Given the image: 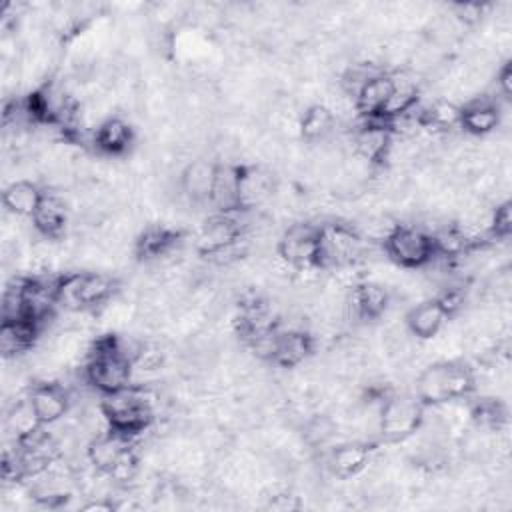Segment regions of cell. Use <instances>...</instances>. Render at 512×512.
<instances>
[{
    "mask_svg": "<svg viewBox=\"0 0 512 512\" xmlns=\"http://www.w3.org/2000/svg\"><path fill=\"white\" fill-rule=\"evenodd\" d=\"M402 322L418 342H430L446 328L450 314L438 296H428L412 304L402 314Z\"/></svg>",
    "mask_w": 512,
    "mask_h": 512,
    "instance_id": "2e32d148",
    "label": "cell"
},
{
    "mask_svg": "<svg viewBox=\"0 0 512 512\" xmlns=\"http://www.w3.org/2000/svg\"><path fill=\"white\" fill-rule=\"evenodd\" d=\"M246 210L220 214L212 212L198 228L194 236V252L206 260L222 254L224 250L236 246L244 238Z\"/></svg>",
    "mask_w": 512,
    "mask_h": 512,
    "instance_id": "ba28073f",
    "label": "cell"
},
{
    "mask_svg": "<svg viewBox=\"0 0 512 512\" xmlns=\"http://www.w3.org/2000/svg\"><path fill=\"white\" fill-rule=\"evenodd\" d=\"M502 126V106L496 96L478 94L460 104L458 128L470 138H486Z\"/></svg>",
    "mask_w": 512,
    "mask_h": 512,
    "instance_id": "9a60e30c",
    "label": "cell"
},
{
    "mask_svg": "<svg viewBox=\"0 0 512 512\" xmlns=\"http://www.w3.org/2000/svg\"><path fill=\"white\" fill-rule=\"evenodd\" d=\"M372 244L362 238L354 224L344 220L320 222V240H318V268L324 272L340 270L348 266H358L368 262V250Z\"/></svg>",
    "mask_w": 512,
    "mask_h": 512,
    "instance_id": "5b68a950",
    "label": "cell"
},
{
    "mask_svg": "<svg viewBox=\"0 0 512 512\" xmlns=\"http://www.w3.org/2000/svg\"><path fill=\"white\" fill-rule=\"evenodd\" d=\"M394 294L378 280H360L354 284L346 296V318L358 324H370L382 320L390 306Z\"/></svg>",
    "mask_w": 512,
    "mask_h": 512,
    "instance_id": "30bf717a",
    "label": "cell"
},
{
    "mask_svg": "<svg viewBox=\"0 0 512 512\" xmlns=\"http://www.w3.org/2000/svg\"><path fill=\"white\" fill-rule=\"evenodd\" d=\"M120 282L104 270H64L58 274L56 302L66 312L96 314L114 296Z\"/></svg>",
    "mask_w": 512,
    "mask_h": 512,
    "instance_id": "3957f363",
    "label": "cell"
},
{
    "mask_svg": "<svg viewBox=\"0 0 512 512\" xmlns=\"http://www.w3.org/2000/svg\"><path fill=\"white\" fill-rule=\"evenodd\" d=\"M374 452L376 442L348 438L344 442L330 446L326 454V468L338 480H354L368 470V466L374 460Z\"/></svg>",
    "mask_w": 512,
    "mask_h": 512,
    "instance_id": "7c38bea8",
    "label": "cell"
},
{
    "mask_svg": "<svg viewBox=\"0 0 512 512\" xmlns=\"http://www.w3.org/2000/svg\"><path fill=\"white\" fill-rule=\"evenodd\" d=\"M382 252L400 270L418 272L436 260L432 234L414 222H396L382 242Z\"/></svg>",
    "mask_w": 512,
    "mask_h": 512,
    "instance_id": "8992f818",
    "label": "cell"
},
{
    "mask_svg": "<svg viewBox=\"0 0 512 512\" xmlns=\"http://www.w3.org/2000/svg\"><path fill=\"white\" fill-rule=\"evenodd\" d=\"M70 214L72 206L64 200V196L56 190H46L44 200L30 218L32 232L44 240H64L70 224Z\"/></svg>",
    "mask_w": 512,
    "mask_h": 512,
    "instance_id": "e0dca14e",
    "label": "cell"
},
{
    "mask_svg": "<svg viewBox=\"0 0 512 512\" xmlns=\"http://www.w3.org/2000/svg\"><path fill=\"white\" fill-rule=\"evenodd\" d=\"M426 406L412 392L392 390L380 404L378 438L386 444H404L426 424Z\"/></svg>",
    "mask_w": 512,
    "mask_h": 512,
    "instance_id": "52a82bcc",
    "label": "cell"
},
{
    "mask_svg": "<svg viewBox=\"0 0 512 512\" xmlns=\"http://www.w3.org/2000/svg\"><path fill=\"white\" fill-rule=\"evenodd\" d=\"M46 196V188L38 180L18 178L4 186L2 190V206L6 214L30 220L38 210L40 202Z\"/></svg>",
    "mask_w": 512,
    "mask_h": 512,
    "instance_id": "cb8c5ba5",
    "label": "cell"
},
{
    "mask_svg": "<svg viewBox=\"0 0 512 512\" xmlns=\"http://www.w3.org/2000/svg\"><path fill=\"white\" fill-rule=\"evenodd\" d=\"M478 390L476 368L462 358L432 360L414 376L412 394L426 406L468 400Z\"/></svg>",
    "mask_w": 512,
    "mask_h": 512,
    "instance_id": "7a4b0ae2",
    "label": "cell"
},
{
    "mask_svg": "<svg viewBox=\"0 0 512 512\" xmlns=\"http://www.w3.org/2000/svg\"><path fill=\"white\" fill-rule=\"evenodd\" d=\"M218 170V160L208 156H194L186 160L178 174V194L188 206H210L212 186Z\"/></svg>",
    "mask_w": 512,
    "mask_h": 512,
    "instance_id": "8fae6325",
    "label": "cell"
},
{
    "mask_svg": "<svg viewBox=\"0 0 512 512\" xmlns=\"http://www.w3.org/2000/svg\"><path fill=\"white\" fill-rule=\"evenodd\" d=\"M28 398L44 426H54L58 424L72 406V396L68 388L60 382L52 380H42L30 386Z\"/></svg>",
    "mask_w": 512,
    "mask_h": 512,
    "instance_id": "ffe728a7",
    "label": "cell"
},
{
    "mask_svg": "<svg viewBox=\"0 0 512 512\" xmlns=\"http://www.w3.org/2000/svg\"><path fill=\"white\" fill-rule=\"evenodd\" d=\"M94 152L102 158L128 156L136 144V128L122 114H108L94 126L90 136Z\"/></svg>",
    "mask_w": 512,
    "mask_h": 512,
    "instance_id": "4fadbf2b",
    "label": "cell"
},
{
    "mask_svg": "<svg viewBox=\"0 0 512 512\" xmlns=\"http://www.w3.org/2000/svg\"><path fill=\"white\" fill-rule=\"evenodd\" d=\"M134 448V440L126 438L122 434H116L112 430H106L94 438H90L84 446V458L86 464L102 474H110L118 460Z\"/></svg>",
    "mask_w": 512,
    "mask_h": 512,
    "instance_id": "7402d4cb",
    "label": "cell"
},
{
    "mask_svg": "<svg viewBox=\"0 0 512 512\" xmlns=\"http://www.w3.org/2000/svg\"><path fill=\"white\" fill-rule=\"evenodd\" d=\"M124 336L116 332L100 334L92 340L90 352L82 364V382L100 396L114 394L134 382V356Z\"/></svg>",
    "mask_w": 512,
    "mask_h": 512,
    "instance_id": "6da1fadb",
    "label": "cell"
},
{
    "mask_svg": "<svg viewBox=\"0 0 512 512\" xmlns=\"http://www.w3.org/2000/svg\"><path fill=\"white\" fill-rule=\"evenodd\" d=\"M318 240L320 224L310 220L292 222L278 234L276 254L292 266L294 272L318 268Z\"/></svg>",
    "mask_w": 512,
    "mask_h": 512,
    "instance_id": "9c48e42d",
    "label": "cell"
},
{
    "mask_svg": "<svg viewBox=\"0 0 512 512\" xmlns=\"http://www.w3.org/2000/svg\"><path fill=\"white\" fill-rule=\"evenodd\" d=\"M488 234L492 242H506L512 234V208L510 200L496 202L490 208V222H488Z\"/></svg>",
    "mask_w": 512,
    "mask_h": 512,
    "instance_id": "4316f807",
    "label": "cell"
},
{
    "mask_svg": "<svg viewBox=\"0 0 512 512\" xmlns=\"http://www.w3.org/2000/svg\"><path fill=\"white\" fill-rule=\"evenodd\" d=\"M338 120L332 114V110L318 102H308L298 116V138L304 144L320 146L326 144L336 134Z\"/></svg>",
    "mask_w": 512,
    "mask_h": 512,
    "instance_id": "603a6c76",
    "label": "cell"
},
{
    "mask_svg": "<svg viewBox=\"0 0 512 512\" xmlns=\"http://www.w3.org/2000/svg\"><path fill=\"white\" fill-rule=\"evenodd\" d=\"M316 350H318V342L308 328L278 326L270 364L284 370H296L304 366L316 354Z\"/></svg>",
    "mask_w": 512,
    "mask_h": 512,
    "instance_id": "5bb4252c",
    "label": "cell"
},
{
    "mask_svg": "<svg viewBox=\"0 0 512 512\" xmlns=\"http://www.w3.org/2000/svg\"><path fill=\"white\" fill-rule=\"evenodd\" d=\"M44 424L40 422L28 394L14 400L8 410H6V416H4V428L6 432H10L12 436V442H18L30 434H34L36 430H40Z\"/></svg>",
    "mask_w": 512,
    "mask_h": 512,
    "instance_id": "484cf974",
    "label": "cell"
},
{
    "mask_svg": "<svg viewBox=\"0 0 512 512\" xmlns=\"http://www.w3.org/2000/svg\"><path fill=\"white\" fill-rule=\"evenodd\" d=\"M278 192L270 166L240 162V210H258Z\"/></svg>",
    "mask_w": 512,
    "mask_h": 512,
    "instance_id": "ac0fdd59",
    "label": "cell"
},
{
    "mask_svg": "<svg viewBox=\"0 0 512 512\" xmlns=\"http://www.w3.org/2000/svg\"><path fill=\"white\" fill-rule=\"evenodd\" d=\"M44 326L28 320H2L0 324V352L4 360H18L32 352L42 336Z\"/></svg>",
    "mask_w": 512,
    "mask_h": 512,
    "instance_id": "44dd1931",
    "label": "cell"
},
{
    "mask_svg": "<svg viewBox=\"0 0 512 512\" xmlns=\"http://www.w3.org/2000/svg\"><path fill=\"white\" fill-rule=\"evenodd\" d=\"M210 208L220 214L240 212V162H220L212 186Z\"/></svg>",
    "mask_w": 512,
    "mask_h": 512,
    "instance_id": "d4e9b609",
    "label": "cell"
},
{
    "mask_svg": "<svg viewBox=\"0 0 512 512\" xmlns=\"http://www.w3.org/2000/svg\"><path fill=\"white\" fill-rule=\"evenodd\" d=\"M494 80H496V92L500 96V100L504 102H510V94H512V62L506 58L500 66H496V74H494Z\"/></svg>",
    "mask_w": 512,
    "mask_h": 512,
    "instance_id": "83f0119b",
    "label": "cell"
},
{
    "mask_svg": "<svg viewBox=\"0 0 512 512\" xmlns=\"http://www.w3.org/2000/svg\"><path fill=\"white\" fill-rule=\"evenodd\" d=\"M396 82L390 70H380L372 74L354 94V106L358 118L380 120L394 96Z\"/></svg>",
    "mask_w": 512,
    "mask_h": 512,
    "instance_id": "d6986e66",
    "label": "cell"
},
{
    "mask_svg": "<svg viewBox=\"0 0 512 512\" xmlns=\"http://www.w3.org/2000/svg\"><path fill=\"white\" fill-rule=\"evenodd\" d=\"M100 410L108 430L134 440L156 422V396L146 386L132 382L124 390L102 396Z\"/></svg>",
    "mask_w": 512,
    "mask_h": 512,
    "instance_id": "277c9868",
    "label": "cell"
}]
</instances>
